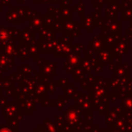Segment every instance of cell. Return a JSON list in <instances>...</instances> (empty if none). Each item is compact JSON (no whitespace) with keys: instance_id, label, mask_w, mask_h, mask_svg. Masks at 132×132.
Masks as SVG:
<instances>
[]
</instances>
